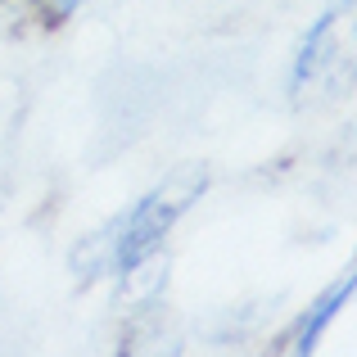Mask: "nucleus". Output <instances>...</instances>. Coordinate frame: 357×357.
Masks as SVG:
<instances>
[{
  "label": "nucleus",
  "mask_w": 357,
  "mask_h": 357,
  "mask_svg": "<svg viewBox=\"0 0 357 357\" xmlns=\"http://www.w3.org/2000/svg\"><path fill=\"white\" fill-rule=\"evenodd\" d=\"M208 190V167L185 163L172 167L163 181H154L131 208H122L114 222L86 231L73 249V276L77 280H105L140 271L145 262H154L163 253L167 236L176 231V222L199 204V195Z\"/></svg>",
  "instance_id": "1"
},
{
  "label": "nucleus",
  "mask_w": 357,
  "mask_h": 357,
  "mask_svg": "<svg viewBox=\"0 0 357 357\" xmlns=\"http://www.w3.org/2000/svg\"><path fill=\"white\" fill-rule=\"evenodd\" d=\"M340 14H344V5H331L326 14H317V23L303 32V41H298V50H294V63H289V91H294V96L312 91L317 82H321V73L335 68V54H340L335 27H340Z\"/></svg>",
  "instance_id": "2"
},
{
  "label": "nucleus",
  "mask_w": 357,
  "mask_h": 357,
  "mask_svg": "<svg viewBox=\"0 0 357 357\" xmlns=\"http://www.w3.org/2000/svg\"><path fill=\"white\" fill-rule=\"evenodd\" d=\"M353 285H357L353 271H344V276L335 280V285L326 289V294L317 298V303L294 321V331L285 335V344H280V349H285V353H317V344L326 340V331L335 326V317H340V312H344V303L353 298Z\"/></svg>",
  "instance_id": "3"
},
{
  "label": "nucleus",
  "mask_w": 357,
  "mask_h": 357,
  "mask_svg": "<svg viewBox=\"0 0 357 357\" xmlns=\"http://www.w3.org/2000/svg\"><path fill=\"white\" fill-rule=\"evenodd\" d=\"M82 5H86V0H32V9L45 18V23H68Z\"/></svg>",
  "instance_id": "4"
}]
</instances>
